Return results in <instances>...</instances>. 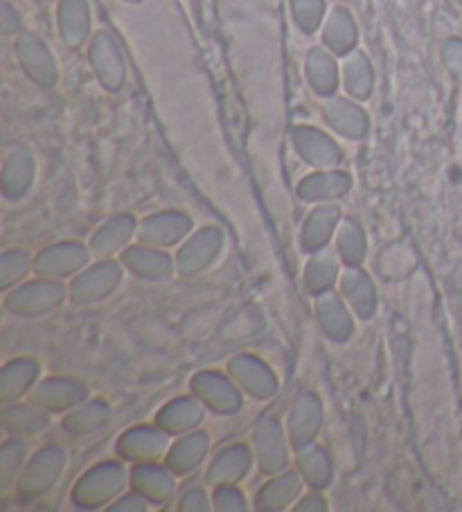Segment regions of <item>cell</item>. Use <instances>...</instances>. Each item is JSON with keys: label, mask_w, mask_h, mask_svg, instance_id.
<instances>
[{"label": "cell", "mask_w": 462, "mask_h": 512, "mask_svg": "<svg viewBox=\"0 0 462 512\" xmlns=\"http://www.w3.org/2000/svg\"><path fill=\"white\" fill-rule=\"evenodd\" d=\"M16 59L23 68V73L28 75L34 84L41 88H52L59 82V66L57 59L52 55L48 43L43 41L39 34L23 32L16 39Z\"/></svg>", "instance_id": "30bf717a"}, {"label": "cell", "mask_w": 462, "mask_h": 512, "mask_svg": "<svg viewBox=\"0 0 462 512\" xmlns=\"http://www.w3.org/2000/svg\"><path fill=\"white\" fill-rule=\"evenodd\" d=\"M138 219L131 213H118L95 228V233L88 240V249L97 258H113L120 255L131 240H136L138 235Z\"/></svg>", "instance_id": "ffe728a7"}, {"label": "cell", "mask_w": 462, "mask_h": 512, "mask_svg": "<svg viewBox=\"0 0 462 512\" xmlns=\"http://www.w3.org/2000/svg\"><path fill=\"white\" fill-rule=\"evenodd\" d=\"M111 420V404L104 400H86L73 411L64 413V420H61V427L68 436L82 438L88 434H95L100 431L106 422Z\"/></svg>", "instance_id": "8d00e7d4"}, {"label": "cell", "mask_w": 462, "mask_h": 512, "mask_svg": "<svg viewBox=\"0 0 462 512\" xmlns=\"http://www.w3.org/2000/svg\"><path fill=\"white\" fill-rule=\"evenodd\" d=\"M192 231L194 222L188 213L163 210V213H154L140 219L136 240L147 246H156V249H172V246L181 244Z\"/></svg>", "instance_id": "8fae6325"}, {"label": "cell", "mask_w": 462, "mask_h": 512, "mask_svg": "<svg viewBox=\"0 0 462 512\" xmlns=\"http://www.w3.org/2000/svg\"><path fill=\"white\" fill-rule=\"evenodd\" d=\"M68 298V287L61 280L37 276L5 291V310L19 319H39L59 310Z\"/></svg>", "instance_id": "7a4b0ae2"}, {"label": "cell", "mask_w": 462, "mask_h": 512, "mask_svg": "<svg viewBox=\"0 0 462 512\" xmlns=\"http://www.w3.org/2000/svg\"><path fill=\"white\" fill-rule=\"evenodd\" d=\"M127 3H138V0H127Z\"/></svg>", "instance_id": "681fc988"}, {"label": "cell", "mask_w": 462, "mask_h": 512, "mask_svg": "<svg viewBox=\"0 0 462 512\" xmlns=\"http://www.w3.org/2000/svg\"><path fill=\"white\" fill-rule=\"evenodd\" d=\"M318 328L332 343H348L354 334V312L336 291H325L314 303Z\"/></svg>", "instance_id": "d6986e66"}, {"label": "cell", "mask_w": 462, "mask_h": 512, "mask_svg": "<svg viewBox=\"0 0 462 512\" xmlns=\"http://www.w3.org/2000/svg\"><path fill=\"white\" fill-rule=\"evenodd\" d=\"M442 64L462 84V39H449L442 43Z\"/></svg>", "instance_id": "f6af8a7d"}, {"label": "cell", "mask_w": 462, "mask_h": 512, "mask_svg": "<svg viewBox=\"0 0 462 512\" xmlns=\"http://www.w3.org/2000/svg\"><path fill=\"white\" fill-rule=\"evenodd\" d=\"M341 79L345 93L354 97V100L363 102L368 100L372 95V88H375V68H372L370 59L361 50H352L343 61Z\"/></svg>", "instance_id": "f35d334b"}, {"label": "cell", "mask_w": 462, "mask_h": 512, "mask_svg": "<svg viewBox=\"0 0 462 512\" xmlns=\"http://www.w3.org/2000/svg\"><path fill=\"white\" fill-rule=\"evenodd\" d=\"M34 176H37V161L28 147H14L3 163L0 188L7 201H21L32 190Z\"/></svg>", "instance_id": "484cf974"}, {"label": "cell", "mask_w": 462, "mask_h": 512, "mask_svg": "<svg viewBox=\"0 0 462 512\" xmlns=\"http://www.w3.org/2000/svg\"><path fill=\"white\" fill-rule=\"evenodd\" d=\"M25 456H28V445L25 438L10 436L0 449V488L10 490L19 481V476L25 467Z\"/></svg>", "instance_id": "ab89813d"}, {"label": "cell", "mask_w": 462, "mask_h": 512, "mask_svg": "<svg viewBox=\"0 0 462 512\" xmlns=\"http://www.w3.org/2000/svg\"><path fill=\"white\" fill-rule=\"evenodd\" d=\"M203 418H206V404L190 393L167 402L156 413V425L165 429L170 436H183L188 431L199 429Z\"/></svg>", "instance_id": "4316f807"}, {"label": "cell", "mask_w": 462, "mask_h": 512, "mask_svg": "<svg viewBox=\"0 0 462 512\" xmlns=\"http://www.w3.org/2000/svg\"><path fill=\"white\" fill-rule=\"evenodd\" d=\"M59 34L68 48H82L91 37V7L88 0H59Z\"/></svg>", "instance_id": "836d02e7"}, {"label": "cell", "mask_w": 462, "mask_h": 512, "mask_svg": "<svg viewBox=\"0 0 462 512\" xmlns=\"http://www.w3.org/2000/svg\"><path fill=\"white\" fill-rule=\"evenodd\" d=\"M323 402L314 391H300L291 404L287 418V434L291 440L293 452L309 443H316L323 429Z\"/></svg>", "instance_id": "7c38bea8"}, {"label": "cell", "mask_w": 462, "mask_h": 512, "mask_svg": "<svg viewBox=\"0 0 462 512\" xmlns=\"http://www.w3.org/2000/svg\"><path fill=\"white\" fill-rule=\"evenodd\" d=\"M212 510L217 512H246V494L239 490L237 483H221L212 490Z\"/></svg>", "instance_id": "7bdbcfd3"}, {"label": "cell", "mask_w": 462, "mask_h": 512, "mask_svg": "<svg viewBox=\"0 0 462 512\" xmlns=\"http://www.w3.org/2000/svg\"><path fill=\"white\" fill-rule=\"evenodd\" d=\"M91 249L88 244L77 240H61L55 244L43 246V249L34 255L32 271L43 278L66 280L75 278L82 271L88 260H91Z\"/></svg>", "instance_id": "52a82bcc"}, {"label": "cell", "mask_w": 462, "mask_h": 512, "mask_svg": "<svg viewBox=\"0 0 462 512\" xmlns=\"http://www.w3.org/2000/svg\"><path fill=\"white\" fill-rule=\"evenodd\" d=\"M170 434L158 425H138L118 438V454L124 463L158 461L170 449Z\"/></svg>", "instance_id": "5bb4252c"}, {"label": "cell", "mask_w": 462, "mask_h": 512, "mask_svg": "<svg viewBox=\"0 0 462 512\" xmlns=\"http://www.w3.org/2000/svg\"><path fill=\"white\" fill-rule=\"evenodd\" d=\"M291 145L302 161L316 167V170H334L343 161V149L339 147V143L316 127H293Z\"/></svg>", "instance_id": "4fadbf2b"}, {"label": "cell", "mask_w": 462, "mask_h": 512, "mask_svg": "<svg viewBox=\"0 0 462 512\" xmlns=\"http://www.w3.org/2000/svg\"><path fill=\"white\" fill-rule=\"evenodd\" d=\"M341 219L343 213L336 203H316V208L305 217L300 228L302 251L316 253L325 249V246H330Z\"/></svg>", "instance_id": "cb8c5ba5"}, {"label": "cell", "mask_w": 462, "mask_h": 512, "mask_svg": "<svg viewBox=\"0 0 462 512\" xmlns=\"http://www.w3.org/2000/svg\"><path fill=\"white\" fill-rule=\"evenodd\" d=\"M321 39L323 46L339 57H348L352 50H357L359 32L350 10H345V7H334L323 21Z\"/></svg>", "instance_id": "e575fe53"}, {"label": "cell", "mask_w": 462, "mask_h": 512, "mask_svg": "<svg viewBox=\"0 0 462 512\" xmlns=\"http://www.w3.org/2000/svg\"><path fill=\"white\" fill-rule=\"evenodd\" d=\"M352 190V176L339 170H316L307 174L298 183V197L307 203H334L343 197H348Z\"/></svg>", "instance_id": "83f0119b"}, {"label": "cell", "mask_w": 462, "mask_h": 512, "mask_svg": "<svg viewBox=\"0 0 462 512\" xmlns=\"http://www.w3.org/2000/svg\"><path fill=\"white\" fill-rule=\"evenodd\" d=\"M39 375L41 366L37 359L19 357L7 361L3 370H0V402H19L21 397L30 395L32 388L39 382Z\"/></svg>", "instance_id": "4dcf8cb0"}, {"label": "cell", "mask_w": 462, "mask_h": 512, "mask_svg": "<svg viewBox=\"0 0 462 512\" xmlns=\"http://www.w3.org/2000/svg\"><path fill=\"white\" fill-rule=\"evenodd\" d=\"M460 3H462V0H460Z\"/></svg>", "instance_id": "f907efd6"}, {"label": "cell", "mask_w": 462, "mask_h": 512, "mask_svg": "<svg viewBox=\"0 0 462 512\" xmlns=\"http://www.w3.org/2000/svg\"><path fill=\"white\" fill-rule=\"evenodd\" d=\"M129 485L154 506H165L176 494V474L165 463H133L129 470Z\"/></svg>", "instance_id": "ac0fdd59"}, {"label": "cell", "mask_w": 462, "mask_h": 512, "mask_svg": "<svg viewBox=\"0 0 462 512\" xmlns=\"http://www.w3.org/2000/svg\"><path fill=\"white\" fill-rule=\"evenodd\" d=\"M325 0H291V16L302 34H314L323 28Z\"/></svg>", "instance_id": "b9f144b4"}, {"label": "cell", "mask_w": 462, "mask_h": 512, "mask_svg": "<svg viewBox=\"0 0 462 512\" xmlns=\"http://www.w3.org/2000/svg\"><path fill=\"white\" fill-rule=\"evenodd\" d=\"M88 61H91L93 73L106 91L118 93L124 86V79H127V68H124V57L118 41L109 32H97L91 39Z\"/></svg>", "instance_id": "2e32d148"}, {"label": "cell", "mask_w": 462, "mask_h": 512, "mask_svg": "<svg viewBox=\"0 0 462 512\" xmlns=\"http://www.w3.org/2000/svg\"><path fill=\"white\" fill-rule=\"evenodd\" d=\"M323 120L330 125L336 134L348 140H363L370 131V118L357 102L348 97L330 95L323 102Z\"/></svg>", "instance_id": "7402d4cb"}, {"label": "cell", "mask_w": 462, "mask_h": 512, "mask_svg": "<svg viewBox=\"0 0 462 512\" xmlns=\"http://www.w3.org/2000/svg\"><path fill=\"white\" fill-rule=\"evenodd\" d=\"M341 296L348 300L350 310L361 321H370L377 314L379 307V294L375 280L363 267H343L339 278Z\"/></svg>", "instance_id": "44dd1931"}, {"label": "cell", "mask_w": 462, "mask_h": 512, "mask_svg": "<svg viewBox=\"0 0 462 512\" xmlns=\"http://www.w3.org/2000/svg\"><path fill=\"white\" fill-rule=\"evenodd\" d=\"M255 463L253 447L244 443H233L219 449L208 465L206 481L215 488L221 483H242Z\"/></svg>", "instance_id": "d4e9b609"}, {"label": "cell", "mask_w": 462, "mask_h": 512, "mask_svg": "<svg viewBox=\"0 0 462 512\" xmlns=\"http://www.w3.org/2000/svg\"><path fill=\"white\" fill-rule=\"evenodd\" d=\"M0 30H3L5 37H14V34L21 32V14L19 10H14L10 0L0 5Z\"/></svg>", "instance_id": "7dc6e473"}, {"label": "cell", "mask_w": 462, "mask_h": 512, "mask_svg": "<svg viewBox=\"0 0 462 512\" xmlns=\"http://www.w3.org/2000/svg\"><path fill=\"white\" fill-rule=\"evenodd\" d=\"M124 264L115 258H100L77 273L68 285V298L73 305H95L109 298L120 287Z\"/></svg>", "instance_id": "5b68a950"}, {"label": "cell", "mask_w": 462, "mask_h": 512, "mask_svg": "<svg viewBox=\"0 0 462 512\" xmlns=\"http://www.w3.org/2000/svg\"><path fill=\"white\" fill-rule=\"evenodd\" d=\"M228 375L235 379V384L242 388V393L253 397L257 402H266L278 395L280 382L273 368L264 359L251 352H242L228 361Z\"/></svg>", "instance_id": "9c48e42d"}, {"label": "cell", "mask_w": 462, "mask_h": 512, "mask_svg": "<svg viewBox=\"0 0 462 512\" xmlns=\"http://www.w3.org/2000/svg\"><path fill=\"white\" fill-rule=\"evenodd\" d=\"M293 454H296V470L300 472L309 490L323 492L330 488L334 481V461L325 447L309 443L296 449Z\"/></svg>", "instance_id": "1f68e13d"}, {"label": "cell", "mask_w": 462, "mask_h": 512, "mask_svg": "<svg viewBox=\"0 0 462 512\" xmlns=\"http://www.w3.org/2000/svg\"><path fill=\"white\" fill-rule=\"evenodd\" d=\"M251 447L257 470L264 476H273L289 470V452L293 447L287 429L282 427L278 416L264 413V416L255 422Z\"/></svg>", "instance_id": "277c9868"}, {"label": "cell", "mask_w": 462, "mask_h": 512, "mask_svg": "<svg viewBox=\"0 0 462 512\" xmlns=\"http://www.w3.org/2000/svg\"><path fill=\"white\" fill-rule=\"evenodd\" d=\"M66 449L61 445H43L37 454H34L28 463H25L23 472L16 481V492L23 501H34L46 497V494L55 488L61 476L66 472Z\"/></svg>", "instance_id": "3957f363"}, {"label": "cell", "mask_w": 462, "mask_h": 512, "mask_svg": "<svg viewBox=\"0 0 462 512\" xmlns=\"http://www.w3.org/2000/svg\"><path fill=\"white\" fill-rule=\"evenodd\" d=\"M334 249L339 253L343 267H363L368 255V235L357 219H341L334 235Z\"/></svg>", "instance_id": "74e56055"}, {"label": "cell", "mask_w": 462, "mask_h": 512, "mask_svg": "<svg viewBox=\"0 0 462 512\" xmlns=\"http://www.w3.org/2000/svg\"><path fill=\"white\" fill-rule=\"evenodd\" d=\"M305 75L312 91L321 97H330L341 84V70L334 52L327 48H312L305 59Z\"/></svg>", "instance_id": "d590c367"}, {"label": "cell", "mask_w": 462, "mask_h": 512, "mask_svg": "<svg viewBox=\"0 0 462 512\" xmlns=\"http://www.w3.org/2000/svg\"><path fill=\"white\" fill-rule=\"evenodd\" d=\"M34 258L23 249H7L0 255V287L5 291L21 285L25 276L32 271Z\"/></svg>", "instance_id": "60d3db41"}, {"label": "cell", "mask_w": 462, "mask_h": 512, "mask_svg": "<svg viewBox=\"0 0 462 512\" xmlns=\"http://www.w3.org/2000/svg\"><path fill=\"white\" fill-rule=\"evenodd\" d=\"M149 506V501L142 497L140 492L131 490V492H122L118 499L106 506L109 512H145Z\"/></svg>", "instance_id": "bcb514c9"}, {"label": "cell", "mask_w": 462, "mask_h": 512, "mask_svg": "<svg viewBox=\"0 0 462 512\" xmlns=\"http://www.w3.org/2000/svg\"><path fill=\"white\" fill-rule=\"evenodd\" d=\"M120 262L124 264L131 276L147 282H163L170 280L176 273V262L167 249H156L147 244H129L120 253Z\"/></svg>", "instance_id": "e0dca14e"}, {"label": "cell", "mask_w": 462, "mask_h": 512, "mask_svg": "<svg viewBox=\"0 0 462 512\" xmlns=\"http://www.w3.org/2000/svg\"><path fill=\"white\" fill-rule=\"evenodd\" d=\"M305 481L298 470H284L280 474L269 476L260 490L255 494V508L262 512H282L291 510L296 501L302 497Z\"/></svg>", "instance_id": "603a6c76"}, {"label": "cell", "mask_w": 462, "mask_h": 512, "mask_svg": "<svg viewBox=\"0 0 462 512\" xmlns=\"http://www.w3.org/2000/svg\"><path fill=\"white\" fill-rule=\"evenodd\" d=\"M341 273L343 262L339 258V253H336V249L325 246L321 251L309 253L305 271H302V282H305L307 294L316 298L339 285Z\"/></svg>", "instance_id": "f546056e"}, {"label": "cell", "mask_w": 462, "mask_h": 512, "mask_svg": "<svg viewBox=\"0 0 462 512\" xmlns=\"http://www.w3.org/2000/svg\"><path fill=\"white\" fill-rule=\"evenodd\" d=\"M190 393L206 404V409L217 416H233L242 409V388L230 375L219 370H201L190 379Z\"/></svg>", "instance_id": "ba28073f"}, {"label": "cell", "mask_w": 462, "mask_h": 512, "mask_svg": "<svg viewBox=\"0 0 462 512\" xmlns=\"http://www.w3.org/2000/svg\"><path fill=\"white\" fill-rule=\"evenodd\" d=\"M327 508V499L323 497L318 490H312L309 494H302V497L296 501V506L291 510L293 512H325Z\"/></svg>", "instance_id": "c3c4849f"}, {"label": "cell", "mask_w": 462, "mask_h": 512, "mask_svg": "<svg viewBox=\"0 0 462 512\" xmlns=\"http://www.w3.org/2000/svg\"><path fill=\"white\" fill-rule=\"evenodd\" d=\"M129 483V472L122 461H102L79 476L70 499L77 508H106L120 497Z\"/></svg>", "instance_id": "6da1fadb"}, {"label": "cell", "mask_w": 462, "mask_h": 512, "mask_svg": "<svg viewBox=\"0 0 462 512\" xmlns=\"http://www.w3.org/2000/svg\"><path fill=\"white\" fill-rule=\"evenodd\" d=\"M208 452H210L208 434L201 429H194L183 436H176V440L165 454V465L170 467L176 476H188L194 470H199V465L206 461Z\"/></svg>", "instance_id": "f1b7e54d"}, {"label": "cell", "mask_w": 462, "mask_h": 512, "mask_svg": "<svg viewBox=\"0 0 462 512\" xmlns=\"http://www.w3.org/2000/svg\"><path fill=\"white\" fill-rule=\"evenodd\" d=\"M50 416L46 409H41L34 402H10L3 404V427L10 436L19 438H32L43 434L50 427Z\"/></svg>", "instance_id": "d6a6232c"}, {"label": "cell", "mask_w": 462, "mask_h": 512, "mask_svg": "<svg viewBox=\"0 0 462 512\" xmlns=\"http://www.w3.org/2000/svg\"><path fill=\"white\" fill-rule=\"evenodd\" d=\"M88 400V386L75 377H46L30 391V402L48 413H68Z\"/></svg>", "instance_id": "9a60e30c"}, {"label": "cell", "mask_w": 462, "mask_h": 512, "mask_svg": "<svg viewBox=\"0 0 462 512\" xmlns=\"http://www.w3.org/2000/svg\"><path fill=\"white\" fill-rule=\"evenodd\" d=\"M176 508H179L181 512H208V510H212V497L206 492V488L194 485V488H188L181 492Z\"/></svg>", "instance_id": "ee69618b"}, {"label": "cell", "mask_w": 462, "mask_h": 512, "mask_svg": "<svg viewBox=\"0 0 462 512\" xmlns=\"http://www.w3.org/2000/svg\"><path fill=\"white\" fill-rule=\"evenodd\" d=\"M221 251H224V233L217 226H203L199 231H192L174 255L176 273L183 278L197 276L219 260Z\"/></svg>", "instance_id": "8992f818"}]
</instances>
